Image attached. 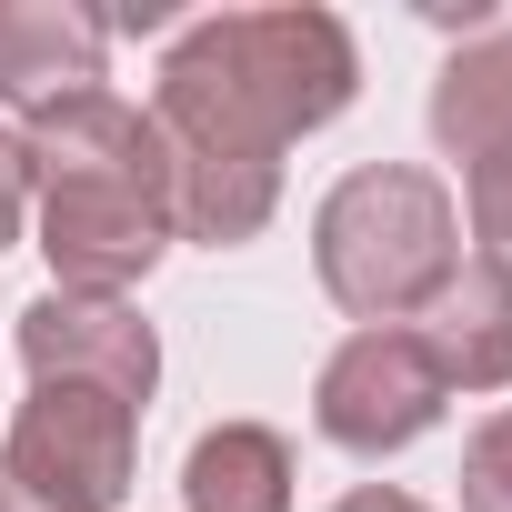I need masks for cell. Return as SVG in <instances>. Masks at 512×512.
<instances>
[{
  "mask_svg": "<svg viewBox=\"0 0 512 512\" xmlns=\"http://www.w3.org/2000/svg\"><path fill=\"white\" fill-rule=\"evenodd\" d=\"M352 31L332 11H221L191 21L161 61L151 131L171 151L181 231L231 251L272 221L282 201V151L322 121L352 111Z\"/></svg>",
  "mask_w": 512,
  "mask_h": 512,
  "instance_id": "cell-1",
  "label": "cell"
},
{
  "mask_svg": "<svg viewBox=\"0 0 512 512\" xmlns=\"http://www.w3.org/2000/svg\"><path fill=\"white\" fill-rule=\"evenodd\" d=\"M21 141H31V191H41V251L61 272L51 292L121 302L181 231V191H171V151L151 111L81 91V101H51Z\"/></svg>",
  "mask_w": 512,
  "mask_h": 512,
  "instance_id": "cell-2",
  "label": "cell"
},
{
  "mask_svg": "<svg viewBox=\"0 0 512 512\" xmlns=\"http://www.w3.org/2000/svg\"><path fill=\"white\" fill-rule=\"evenodd\" d=\"M312 262H322V292L372 332V322H402L422 312L452 272H462V241H452V191L412 161H372L352 171L322 221H312Z\"/></svg>",
  "mask_w": 512,
  "mask_h": 512,
  "instance_id": "cell-3",
  "label": "cell"
},
{
  "mask_svg": "<svg viewBox=\"0 0 512 512\" xmlns=\"http://www.w3.org/2000/svg\"><path fill=\"white\" fill-rule=\"evenodd\" d=\"M141 452V412L81 382H31L0 442V512H121Z\"/></svg>",
  "mask_w": 512,
  "mask_h": 512,
  "instance_id": "cell-4",
  "label": "cell"
},
{
  "mask_svg": "<svg viewBox=\"0 0 512 512\" xmlns=\"http://www.w3.org/2000/svg\"><path fill=\"white\" fill-rule=\"evenodd\" d=\"M442 402H452V382H442V362L422 352V332H402V322L352 332V342L322 362V382H312L322 442H342V452H362V462L422 442V432L442 422Z\"/></svg>",
  "mask_w": 512,
  "mask_h": 512,
  "instance_id": "cell-5",
  "label": "cell"
},
{
  "mask_svg": "<svg viewBox=\"0 0 512 512\" xmlns=\"http://www.w3.org/2000/svg\"><path fill=\"white\" fill-rule=\"evenodd\" d=\"M21 362L31 382H81V392H111V402H151L161 382V342L131 302H101V292H41L21 312Z\"/></svg>",
  "mask_w": 512,
  "mask_h": 512,
  "instance_id": "cell-6",
  "label": "cell"
},
{
  "mask_svg": "<svg viewBox=\"0 0 512 512\" xmlns=\"http://www.w3.org/2000/svg\"><path fill=\"white\" fill-rule=\"evenodd\" d=\"M101 51H111V21L81 0H0V101L11 111L41 121L51 101L101 91Z\"/></svg>",
  "mask_w": 512,
  "mask_h": 512,
  "instance_id": "cell-7",
  "label": "cell"
},
{
  "mask_svg": "<svg viewBox=\"0 0 512 512\" xmlns=\"http://www.w3.org/2000/svg\"><path fill=\"white\" fill-rule=\"evenodd\" d=\"M422 352L442 362L452 392H502L512 382V272L502 262H462L422 302Z\"/></svg>",
  "mask_w": 512,
  "mask_h": 512,
  "instance_id": "cell-8",
  "label": "cell"
},
{
  "mask_svg": "<svg viewBox=\"0 0 512 512\" xmlns=\"http://www.w3.org/2000/svg\"><path fill=\"white\" fill-rule=\"evenodd\" d=\"M432 141L462 171H482V161L512 151V21L502 11L442 61V81H432Z\"/></svg>",
  "mask_w": 512,
  "mask_h": 512,
  "instance_id": "cell-9",
  "label": "cell"
},
{
  "mask_svg": "<svg viewBox=\"0 0 512 512\" xmlns=\"http://www.w3.org/2000/svg\"><path fill=\"white\" fill-rule=\"evenodd\" d=\"M181 502L191 512H292V442L262 422H221L191 442L181 462Z\"/></svg>",
  "mask_w": 512,
  "mask_h": 512,
  "instance_id": "cell-10",
  "label": "cell"
},
{
  "mask_svg": "<svg viewBox=\"0 0 512 512\" xmlns=\"http://www.w3.org/2000/svg\"><path fill=\"white\" fill-rule=\"evenodd\" d=\"M462 512H512V412H492L462 452Z\"/></svg>",
  "mask_w": 512,
  "mask_h": 512,
  "instance_id": "cell-11",
  "label": "cell"
},
{
  "mask_svg": "<svg viewBox=\"0 0 512 512\" xmlns=\"http://www.w3.org/2000/svg\"><path fill=\"white\" fill-rule=\"evenodd\" d=\"M472 231H482V262L512 272V151L472 171Z\"/></svg>",
  "mask_w": 512,
  "mask_h": 512,
  "instance_id": "cell-12",
  "label": "cell"
},
{
  "mask_svg": "<svg viewBox=\"0 0 512 512\" xmlns=\"http://www.w3.org/2000/svg\"><path fill=\"white\" fill-rule=\"evenodd\" d=\"M21 211H31V141L0 121V241H21Z\"/></svg>",
  "mask_w": 512,
  "mask_h": 512,
  "instance_id": "cell-13",
  "label": "cell"
},
{
  "mask_svg": "<svg viewBox=\"0 0 512 512\" xmlns=\"http://www.w3.org/2000/svg\"><path fill=\"white\" fill-rule=\"evenodd\" d=\"M332 512H432V502H412V492H392V482H362V492H342Z\"/></svg>",
  "mask_w": 512,
  "mask_h": 512,
  "instance_id": "cell-14",
  "label": "cell"
}]
</instances>
